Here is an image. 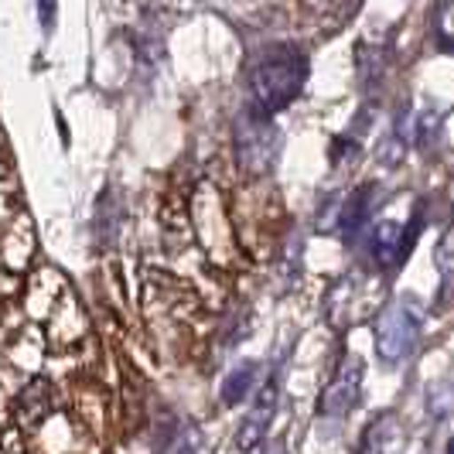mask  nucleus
Returning <instances> with one entry per match:
<instances>
[{
    "instance_id": "obj_2",
    "label": "nucleus",
    "mask_w": 454,
    "mask_h": 454,
    "mask_svg": "<svg viewBox=\"0 0 454 454\" xmlns=\"http://www.w3.org/2000/svg\"><path fill=\"white\" fill-rule=\"evenodd\" d=\"M273 114H267L260 103L253 106L250 114L239 120L236 127V147H239V160L250 168V171H267L273 164V154L280 147V137L273 127Z\"/></svg>"
},
{
    "instance_id": "obj_3",
    "label": "nucleus",
    "mask_w": 454,
    "mask_h": 454,
    "mask_svg": "<svg viewBox=\"0 0 454 454\" xmlns=\"http://www.w3.org/2000/svg\"><path fill=\"white\" fill-rule=\"evenodd\" d=\"M417 332H420L417 311H413L410 304H403V301L389 304L387 311H383V318H380V328H376L380 359H383V363H400L410 348H413Z\"/></svg>"
},
{
    "instance_id": "obj_1",
    "label": "nucleus",
    "mask_w": 454,
    "mask_h": 454,
    "mask_svg": "<svg viewBox=\"0 0 454 454\" xmlns=\"http://www.w3.org/2000/svg\"><path fill=\"white\" fill-rule=\"evenodd\" d=\"M308 82V55L294 45H270L260 51V59L250 68L253 99L267 110L277 114L291 106Z\"/></svg>"
},
{
    "instance_id": "obj_10",
    "label": "nucleus",
    "mask_w": 454,
    "mask_h": 454,
    "mask_svg": "<svg viewBox=\"0 0 454 454\" xmlns=\"http://www.w3.org/2000/svg\"><path fill=\"white\" fill-rule=\"evenodd\" d=\"M31 407V413L24 417V424L27 427H35L38 420H45V413H48V383L45 380H35L31 387L24 389V396H21V410Z\"/></svg>"
},
{
    "instance_id": "obj_6",
    "label": "nucleus",
    "mask_w": 454,
    "mask_h": 454,
    "mask_svg": "<svg viewBox=\"0 0 454 454\" xmlns=\"http://www.w3.org/2000/svg\"><path fill=\"white\" fill-rule=\"evenodd\" d=\"M273 413H277V383H267V387L256 393V400H253L247 420L239 424V441H236V448H243V451L260 448V441H263L267 431H270Z\"/></svg>"
},
{
    "instance_id": "obj_7",
    "label": "nucleus",
    "mask_w": 454,
    "mask_h": 454,
    "mask_svg": "<svg viewBox=\"0 0 454 454\" xmlns=\"http://www.w3.org/2000/svg\"><path fill=\"white\" fill-rule=\"evenodd\" d=\"M372 199H376V188H372V184L356 188V192L345 199V205H341V212H339V229L345 236H356V232L363 229V223L369 219V208H372Z\"/></svg>"
},
{
    "instance_id": "obj_9",
    "label": "nucleus",
    "mask_w": 454,
    "mask_h": 454,
    "mask_svg": "<svg viewBox=\"0 0 454 454\" xmlns=\"http://www.w3.org/2000/svg\"><path fill=\"white\" fill-rule=\"evenodd\" d=\"M253 383H256V363H239L226 380H223V403L226 407H239L247 396H250Z\"/></svg>"
},
{
    "instance_id": "obj_12",
    "label": "nucleus",
    "mask_w": 454,
    "mask_h": 454,
    "mask_svg": "<svg viewBox=\"0 0 454 454\" xmlns=\"http://www.w3.org/2000/svg\"><path fill=\"white\" fill-rule=\"evenodd\" d=\"M448 451H454V441H451V444H448Z\"/></svg>"
},
{
    "instance_id": "obj_5",
    "label": "nucleus",
    "mask_w": 454,
    "mask_h": 454,
    "mask_svg": "<svg viewBox=\"0 0 454 454\" xmlns=\"http://www.w3.org/2000/svg\"><path fill=\"white\" fill-rule=\"evenodd\" d=\"M359 389H363V363L359 359H345L339 372L332 376V383L321 393L318 410L325 417H345L348 410L356 407Z\"/></svg>"
},
{
    "instance_id": "obj_8",
    "label": "nucleus",
    "mask_w": 454,
    "mask_h": 454,
    "mask_svg": "<svg viewBox=\"0 0 454 454\" xmlns=\"http://www.w3.org/2000/svg\"><path fill=\"white\" fill-rule=\"evenodd\" d=\"M434 263H437V277H441V308H448L454 301V226L437 239L434 247Z\"/></svg>"
},
{
    "instance_id": "obj_4",
    "label": "nucleus",
    "mask_w": 454,
    "mask_h": 454,
    "mask_svg": "<svg viewBox=\"0 0 454 454\" xmlns=\"http://www.w3.org/2000/svg\"><path fill=\"white\" fill-rule=\"evenodd\" d=\"M420 229H424V219H420V215H417V223L407 229L396 226V223H380V226L372 229V260H376V267L396 270V267L407 260V253L413 250Z\"/></svg>"
},
{
    "instance_id": "obj_11",
    "label": "nucleus",
    "mask_w": 454,
    "mask_h": 454,
    "mask_svg": "<svg viewBox=\"0 0 454 454\" xmlns=\"http://www.w3.org/2000/svg\"><path fill=\"white\" fill-rule=\"evenodd\" d=\"M38 18H42V27L55 24V0H38Z\"/></svg>"
}]
</instances>
